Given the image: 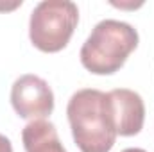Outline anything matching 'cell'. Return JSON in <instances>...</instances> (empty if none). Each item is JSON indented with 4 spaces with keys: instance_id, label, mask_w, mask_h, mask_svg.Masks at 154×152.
Returning a JSON list of instances; mask_svg holds the SVG:
<instances>
[{
    "instance_id": "obj_1",
    "label": "cell",
    "mask_w": 154,
    "mask_h": 152,
    "mask_svg": "<svg viewBox=\"0 0 154 152\" xmlns=\"http://www.w3.org/2000/svg\"><path fill=\"white\" fill-rule=\"evenodd\" d=\"M66 114L81 152H109L113 149L116 131L106 93L91 88L79 90L68 100Z\"/></svg>"
},
{
    "instance_id": "obj_2",
    "label": "cell",
    "mask_w": 154,
    "mask_h": 152,
    "mask_svg": "<svg viewBox=\"0 0 154 152\" xmlns=\"http://www.w3.org/2000/svg\"><path fill=\"white\" fill-rule=\"evenodd\" d=\"M138 47V32L120 20L99 22L81 48L82 66L95 75H111Z\"/></svg>"
},
{
    "instance_id": "obj_3",
    "label": "cell",
    "mask_w": 154,
    "mask_h": 152,
    "mask_svg": "<svg viewBox=\"0 0 154 152\" xmlns=\"http://www.w3.org/2000/svg\"><path fill=\"white\" fill-rule=\"evenodd\" d=\"M79 22V9L68 0H43L31 13L29 38L41 52H59L72 38Z\"/></svg>"
},
{
    "instance_id": "obj_4",
    "label": "cell",
    "mask_w": 154,
    "mask_h": 152,
    "mask_svg": "<svg viewBox=\"0 0 154 152\" xmlns=\"http://www.w3.org/2000/svg\"><path fill=\"white\" fill-rule=\"evenodd\" d=\"M11 104L20 118L43 120L54 111V93L47 81L27 74L18 77L11 88Z\"/></svg>"
},
{
    "instance_id": "obj_5",
    "label": "cell",
    "mask_w": 154,
    "mask_h": 152,
    "mask_svg": "<svg viewBox=\"0 0 154 152\" xmlns=\"http://www.w3.org/2000/svg\"><path fill=\"white\" fill-rule=\"evenodd\" d=\"M108 97V108L115 125L116 136H134L142 131L143 120H145V106L142 97L125 88H118L109 93Z\"/></svg>"
},
{
    "instance_id": "obj_6",
    "label": "cell",
    "mask_w": 154,
    "mask_h": 152,
    "mask_svg": "<svg viewBox=\"0 0 154 152\" xmlns=\"http://www.w3.org/2000/svg\"><path fill=\"white\" fill-rule=\"evenodd\" d=\"M25 152H66L59 141L56 125L47 120H34L22 131Z\"/></svg>"
},
{
    "instance_id": "obj_7",
    "label": "cell",
    "mask_w": 154,
    "mask_h": 152,
    "mask_svg": "<svg viewBox=\"0 0 154 152\" xmlns=\"http://www.w3.org/2000/svg\"><path fill=\"white\" fill-rule=\"evenodd\" d=\"M0 152H13V145L9 138H5L4 134H0Z\"/></svg>"
},
{
    "instance_id": "obj_8",
    "label": "cell",
    "mask_w": 154,
    "mask_h": 152,
    "mask_svg": "<svg viewBox=\"0 0 154 152\" xmlns=\"http://www.w3.org/2000/svg\"><path fill=\"white\" fill-rule=\"evenodd\" d=\"M122 152H147V150H143V149H125Z\"/></svg>"
}]
</instances>
